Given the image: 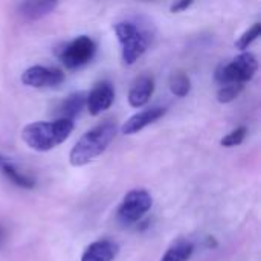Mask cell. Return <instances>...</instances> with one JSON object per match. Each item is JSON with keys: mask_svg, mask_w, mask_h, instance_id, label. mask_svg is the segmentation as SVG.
Here are the masks:
<instances>
[{"mask_svg": "<svg viewBox=\"0 0 261 261\" xmlns=\"http://www.w3.org/2000/svg\"><path fill=\"white\" fill-rule=\"evenodd\" d=\"M73 132V121L54 119L28 124L21 130L23 142L35 151H49L63 144Z\"/></svg>", "mask_w": 261, "mask_h": 261, "instance_id": "cell-1", "label": "cell"}, {"mask_svg": "<svg viewBox=\"0 0 261 261\" xmlns=\"http://www.w3.org/2000/svg\"><path fill=\"white\" fill-rule=\"evenodd\" d=\"M116 124L106 121L92 130L86 132L72 147L69 162L73 167H83L101 156L116 136Z\"/></svg>", "mask_w": 261, "mask_h": 261, "instance_id": "cell-2", "label": "cell"}, {"mask_svg": "<svg viewBox=\"0 0 261 261\" xmlns=\"http://www.w3.org/2000/svg\"><path fill=\"white\" fill-rule=\"evenodd\" d=\"M113 31L122 47L121 57L124 64L127 66L135 64L145 54L148 47L150 40L147 34L133 21H118L113 24Z\"/></svg>", "mask_w": 261, "mask_h": 261, "instance_id": "cell-3", "label": "cell"}, {"mask_svg": "<svg viewBox=\"0 0 261 261\" xmlns=\"http://www.w3.org/2000/svg\"><path fill=\"white\" fill-rule=\"evenodd\" d=\"M257 69H258V61L255 55L243 50L232 61L222 63L214 72V80L219 86H225L231 83L245 84L254 78Z\"/></svg>", "mask_w": 261, "mask_h": 261, "instance_id": "cell-4", "label": "cell"}, {"mask_svg": "<svg viewBox=\"0 0 261 261\" xmlns=\"http://www.w3.org/2000/svg\"><path fill=\"white\" fill-rule=\"evenodd\" d=\"M95 54H96V43L89 35H80L67 43H63L55 50L57 58L69 70H76L89 64L93 60Z\"/></svg>", "mask_w": 261, "mask_h": 261, "instance_id": "cell-5", "label": "cell"}, {"mask_svg": "<svg viewBox=\"0 0 261 261\" xmlns=\"http://www.w3.org/2000/svg\"><path fill=\"white\" fill-rule=\"evenodd\" d=\"M151 205L153 197L147 190H132L124 196L118 206L116 217L125 226L135 225L151 210Z\"/></svg>", "mask_w": 261, "mask_h": 261, "instance_id": "cell-6", "label": "cell"}, {"mask_svg": "<svg viewBox=\"0 0 261 261\" xmlns=\"http://www.w3.org/2000/svg\"><path fill=\"white\" fill-rule=\"evenodd\" d=\"M64 81V72L57 67L32 66L21 73V83L34 89L57 87Z\"/></svg>", "mask_w": 261, "mask_h": 261, "instance_id": "cell-7", "label": "cell"}, {"mask_svg": "<svg viewBox=\"0 0 261 261\" xmlns=\"http://www.w3.org/2000/svg\"><path fill=\"white\" fill-rule=\"evenodd\" d=\"M113 101H115L113 86L109 81H101L90 90V93H87L86 107L92 116H98L104 110L110 109Z\"/></svg>", "mask_w": 261, "mask_h": 261, "instance_id": "cell-8", "label": "cell"}, {"mask_svg": "<svg viewBox=\"0 0 261 261\" xmlns=\"http://www.w3.org/2000/svg\"><path fill=\"white\" fill-rule=\"evenodd\" d=\"M165 113H167V109H164V107H151V109L142 110V112L133 115L132 118H128L124 122V125L121 127V132L124 135H135V133L144 130L145 127H148L150 124L159 121Z\"/></svg>", "mask_w": 261, "mask_h": 261, "instance_id": "cell-9", "label": "cell"}, {"mask_svg": "<svg viewBox=\"0 0 261 261\" xmlns=\"http://www.w3.org/2000/svg\"><path fill=\"white\" fill-rule=\"evenodd\" d=\"M119 252V245L110 239H101L89 245L83 255L81 261H113Z\"/></svg>", "mask_w": 261, "mask_h": 261, "instance_id": "cell-10", "label": "cell"}, {"mask_svg": "<svg viewBox=\"0 0 261 261\" xmlns=\"http://www.w3.org/2000/svg\"><path fill=\"white\" fill-rule=\"evenodd\" d=\"M58 3L60 0H21L18 3V14L29 21L40 20L54 12Z\"/></svg>", "mask_w": 261, "mask_h": 261, "instance_id": "cell-11", "label": "cell"}, {"mask_svg": "<svg viewBox=\"0 0 261 261\" xmlns=\"http://www.w3.org/2000/svg\"><path fill=\"white\" fill-rule=\"evenodd\" d=\"M153 92H154V80H153V76L142 75L133 83L132 89L128 92V104L132 107H135V109L144 107L150 101Z\"/></svg>", "mask_w": 261, "mask_h": 261, "instance_id": "cell-12", "label": "cell"}, {"mask_svg": "<svg viewBox=\"0 0 261 261\" xmlns=\"http://www.w3.org/2000/svg\"><path fill=\"white\" fill-rule=\"evenodd\" d=\"M86 98L87 93L84 92H75L72 95H69L67 98H64L63 101H60L54 110V115L57 116V119H70L73 121L81 110L86 107Z\"/></svg>", "mask_w": 261, "mask_h": 261, "instance_id": "cell-13", "label": "cell"}, {"mask_svg": "<svg viewBox=\"0 0 261 261\" xmlns=\"http://www.w3.org/2000/svg\"><path fill=\"white\" fill-rule=\"evenodd\" d=\"M194 254V245L188 240L174 242L164 254L161 261H188Z\"/></svg>", "mask_w": 261, "mask_h": 261, "instance_id": "cell-14", "label": "cell"}, {"mask_svg": "<svg viewBox=\"0 0 261 261\" xmlns=\"http://www.w3.org/2000/svg\"><path fill=\"white\" fill-rule=\"evenodd\" d=\"M2 173L15 185V187H20V188H24V190H32L35 187V179L21 173L14 164H11L9 161H6L3 165H2Z\"/></svg>", "mask_w": 261, "mask_h": 261, "instance_id": "cell-15", "label": "cell"}, {"mask_svg": "<svg viewBox=\"0 0 261 261\" xmlns=\"http://www.w3.org/2000/svg\"><path fill=\"white\" fill-rule=\"evenodd\" d=\"M170 90L177 98H185L191 90V81L184 72H174L170 78Z\"/></svg>", "mask_w": 261, "mask_h": 261, "instance_id": "cell-16", "label": "cell"}, {"mask_svg": "<svg viewBox=\"0 0 261 261\" xmlns=\"http://www.w3.org/2000/svg\"><path fill=\"white\" fill-rule=\"evenodd\" d=\"M243 89H245V84H240V83H231V84L220 86V89L217 92V101L222 104L232 102L236 98H239V95L243 92Z\"/></svg>", "mask_w": 261, "mask_h": 261, "instance_id": "cell-17", "label": "cell"}, {"mask_svg": "<svg viewBox=\"0 0 261 261\" xmlns=\"http://www.w3.org/2000/svg\"><path fill=\"white\" fill-rule=\"evenodd\" d=\"M261 34V24L260 23H254L248 31H245L239 38H237V41H236V47L239 49V50H245V49H248L258 37H260Z\"/></svg>", "mask_w": 261, "mask_h": 261, "instance_id": "cell-18", "label": "cell"}, {"mask_svg": "<svg viewBox=\"0 0 261 261\" xmlns=\"http://www.w3.org/2000/svg\"><path fill=\"white\" fill-rule=\"evenodd\" d=\"M246 133H248V130H246V127H237L236 130H232L231 133H228L226 136H223L222 138V141H220V144H222V147H237V145H240L243 141H245V138H246Z\"/></svg>", "mask_w": 261, "mask_h": 261, "instance_id": "cell-19", "label": "cell"}, {"mask_svg": "<svg viewBox=\"0 0 261 261\" xmlns=\"http://www.w3.org/2000/svg\"><path fill=\"white\" fill-rule=\"evenodd\" d=\"M193 2L194 0H176L173 5H171V8H170V11L173 12V14H177V12H182V11H185V9H188L191 5H193Z\"/></svg>", "mask_w": 261, "mask_h": 261, "instance_id": "cell-20", "label": "cell"}, {"mask_svg": "<svg viewBox=\"0 0 261 261\" xmlns=\"http://www.w3.org/2000/svg\"><path fill=\"white\" fill-rule=\"evenodd\" d=\"M6 161H8V159H6V158H5L3 154H0V168H2V165H3V164H5Z\"/></svg>", "mask_w": 261, "mask_h": 261, "instance_id": "cell-21", "label": "cell"}, {"mask_svg": "<svg viewBox=\"0 0 261 261\" xmlns=\"http://www.w3.org/2000/svg\"><path fill=\"white\" fill-rule=\"evenodd\" d=\"M2 237H3V229L0 228V240H2Z\"/></svg>", "mask_w": 261, "mask_h": 261, "instance_id": "cell-22", "label": "cell"}]
</instances>
